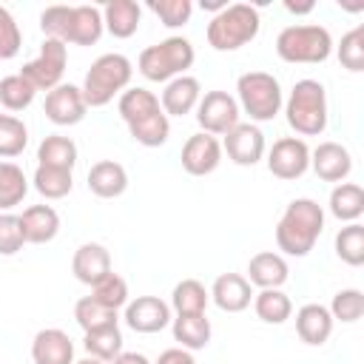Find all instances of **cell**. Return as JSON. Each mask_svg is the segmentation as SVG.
Returning a JSON list of instances; mask_svg holds the SVG:
<instances>
[{
	"mask_svg": "<svg viewBox=\"0 0 364 364\" xmlns=\"http://www.w3.org/2000/svg\"><path fill=\"white\" fill-rule=\"evenodd\" d=\"M128 134H131L134 142H139L145 148H159L171 136V119L165 117V111H156V114H148V117L131 122Z\"/></svg>",
	"mask_w": 364,
	"mask_h": 364,
	"instance_id": "33",
	"label": "cell"
},
{
	"mask_svg": "<svg viewBox=\"0 0 364 364\" xmlns=\"http://www.w3.org/2000/svg\"><path fill=\"white\" fill-rule=\"evenodd\" d=\"M284 117L287 125L299 134V136H318L327 131V91L318 80H299L293 82L287 100H284Z\"/></svg>",
	"mask_w": 364,
	"mask_h": 364,
	"instance_id": "3",
	"label": "cell"
},
{
	"mask_svg": "<svg viewBox=\"0 0 364 364\" xmlns=\"http://www.w3.org/2000/svg\"><path fill=\"white\" fill-rule=\"evenodd\" d=\"M26 236H23V225H20V213H0V256H14L17 250H23Z\"/></svg>",
	"mask_w": 364,
	"mask_h": 364,
	"instance_id": "45",
	"label": "cell"
},
{
	"mask_svg": "<svg viewBox=\"0 0 364 364\" xmlns=\"http://www.w3.org/2000/svg\"><path fill=\"white\" fill-rule=\"evenodd\" d=\"M321 230H324V208L310 196H299L284 208L276 225V247L284 256L301 259L316 247Z\"/></svg>",
	"mask_w": 364,
	"mask_h": 364,
	"instance_id": "1",
	"label": "cell"
},
{
	"mask_svg": "<svg viewBox=\"0 0 364 364\" xmlns=\"http://www.w3.org/2000/svg\"><path fill=\"white\" fill-rule=\"evenodd\" d=\"M222 154H228V159L233 165H242V168H253L256 162L264 159L267 154V142H264V134L259 125L253 122H239L236 128H230L222 139Z\"/></svg>",
	"mask_w": 364,
	"mask_h": 364,
	"instance_id": "11",
	"label": "cell"
},
{
	"mask_svg": "<svg viewBox=\"0 0 364 364\" xmlns=\"http://www.w3.org/2000/svg\"><path fill=\"white\" fill-rule=\"evenodd\" d=\"M148 9L159 17L165 28H182L193 14L191 0H148Z\"/></svg>",
	"mask_w": 364,
	"mask_h": 364,
	"instance_id": "43",
	"label": "cell"
},
{
	"mask_svg": "<svg viewBox=\"0 0 364 364\" xmlns=\"http://www.w3.org/2000/svg\"><path fill=\"white\" fill-rule=\"evenodd\" d=\"M208 293H210V301L222 313H242L253 301V284L242 273H222V276H216V282H213V287Z\"/></svg>",
	"mask_w": 364,
	"mask_h": 364,
	"instance_id": "17",
	"label": "cell"
},
{
	"mask_svg": "<svg viewBox=\"0 0 364 364\" xmlns=\"http://www.w3.org/2000/svg\"><path fill=\"white\" fill-rule=\"evenodd\" d=\"M88 191L100 199H117L128 188V171L117 159H100L88 168Z\"/></svg>",
	"mask_w": 364,
	"mask_h": 364,
	"instance_id": "23",
	"label": "cell"
},
{
	"mask_svg": "<svg viewBox=\"0 0 364 364\" xmlns=\"http://www.w3.org/2000/svg\"><path fill=\"white\" fill-rule=\"evenodd\" d=\"M310 168L324 182H344L353 171V156L341 142H318L310 151Z\"/></svg>",
	"mask_w": 364,
	"mask_h": 364,
	"instance_id": "15",
	"label": "cell"
},
{
	"mask_svg": "<svg viewBox=\"0 0 364 364\" xmlns=\"http://www.w3.org/2000/svg\"><path fill=\"white\" fill-rule=\"evenodd\" d=\"M333 316L324 304L318 301H310V304H301L296 310V333L304 344L310 347H321L327 344V338L333 336Z\"/></svg>",
	"mask_w": 364,
	"mask_h": 364,
	"instance_id": "21",
	"label": "cell"
},
{
	"mask_svg": "<svg viewBox=\"0 0 364 364\" xmlns=\"http://www.w3.org/2000/svg\"><path fill=\"white\" fill-rule=\"evenodd\" d=\"M154 364H196V358H193V353H188L182 347H168L159 353V358Z\"/></svg>",
	"mask_w": 364,
	"mask_h": 364,
	"instance_id": "47",
	"label": "cell"
},
{
	"mask_svg": "<svg viewBox=\"0 0 364 364\" xmlns=\"http://www.w3.org/2000/svg\"><path fill=\"white\" fill-rule=\"evenodd\" d=\"M253 287L259 290H273V287H284V282L290 279V267L287 259L282 253L273 250H262L256 256H250L247 262V276H245Z\"/></svg>",
	"mask_w": 364,
	"mask_h": 364,
	"instance_id": "20",
	"label": "cell"
},
{
	"mask_svg": "<svg viewBox=\"0 0 364 364\" xmlns=\"http://www.w3.org/2000/svg\"><path fill=\"white\" fill-rule=\"evenodd\" d=\"M46 117L54 122V125H77L85 119V100H82V91L80 85H71V82H60L57 88H51L46 94V105H43Z\"/></svg>",
	"mask_w": 364,
	"mask_h": 364,
	"instance_id": "14",
	"label": "cell"
},
{
	"mask_svg": "<svg viewBox=\"0 0 364 364\" xmlns=\"http://www.w3.org/2000/svg\"><path fill=\"white\" fill-rule=\"evenodd\" d=\"M131 77H134V63L125 54H119V51L100 54L91 63V68L85 71V80L80 85L85 105L88 108L108 105L114 97H119L125 88H131Z\"/></svg>",
	"mask_w": 364,
	"mask_h": 364,
	"instance_id": "2",
	"label": "cell"
},
{
	"mask_svg": "<svg viewBox=\"0 0 364 364\" xmlns=\"http://www.w3.org/2000/svg\"><path fill=\"white\" fill-rule=\"evenodd\" d=\"M117 111H119L122 122L131 125V122H136V119H142V117H148V114L162 111V105H159V97H156L154 91H148V88H142V85H134V88H125V91L119 94Z\"/></svg>",
	"mask_w": 364,
	"mask_h": 364,
	"instance_id": "30",
	"label": "cell"
},
{
	"mask_svg": "<svg viewBox=\"0 0 364 364\" xmlns=\"http://www.w3.org/2000/svg\"><path fill=\"white\" fill-rule=\"evenodd\" d=\"M122 318L134 333H159L171 324V304L162 301L159 296H136L122 307Z\"/></svg>",
	"mask_w": 364,
	"mask_h": 364,
	"instance_id": "12",
	"label": "cell"
},
{
	"mask_svg": "<svg viewBox=\"0 0 364 364\" xmlns=\"http://www.w3.org/2000/svg\"><path fill=\"white\" fill-rule=\"evenodd\" d=\"M208 301H210V293L199 279H182L171 290V310L176 316H199L208 310Z\"/></svg>",
	"mask_w": 364,
	"mask_h": 364,
	"instance_id": "29",
	"label": "cell"
},
{
	"mask_svg": "<svg viewBox=\"0 0 364 364\" xmlns=\"http://www.w3.org/2000/svg\"><path fill=\"white\" fill-rule=\"evenodd\" d=\"M28 145V125L14 114H0V159H14Z\"/></svg>",
	"mask_w": 364,
	"mask_h": 364,
	"instance_id": "37",
	"label": "cell"
},
{
	"mask_svg": "<svg viewBox=\"0 0 364 364\" xmlns=\"http://www.w3.org/2000/svg\"><path fill=\"white\" fill-rule=\"evenodd\" d=\"M196 60L193 43L188 37H165L148 48L139 51L136 57V71L148 82H171L173 77H182Z\"/></svg>",
	"mask_w": 364,
	"mask_h": 364,
	"instance_id": "5",
	"label": "cell"
},
{
	"mask_svg": "<svg viewBox=\"0 0 364 364\" xmlns=\"http://www.w3.org/2000/svg\"><path fill=\"white\" fill-rule=\"evenodd\" d=\"M171 333H173V341L176 347L188 350V353H196V350H205L210 344V318L205 313L199 316H176L171 318Z\"/></svg>",
	"mask_w": 364,
	"mask_h": 364,
	"instance_id": "26",
	"label": "cell"
},
{
	"mask_svg": "<svg viewBox=\"0 0 364 364\" xmlns=\"http://www.w3.org/2000/svg\"><path fill=\"white\" fill-rule=\"evenodd\" d=\"M253 310L264 324H284L293 316V301L282 287L273 290H259L253 293Z\"/></svg>",
	"mask_w": 364,
	"mask_h": 364,
	"instance_id": "31",
	"label": "cell"
},
{
	"mask_svg": "<svg viewBox=\"0 0 364 364\" xmlns=\"http://www.w3.org/2000/svg\"><path fill=\"white\" fill-rule=\"evenodd\" d=\"M105 26H102V9L97 6H71V17H68V28H65V46H94L102 37Z\"/></svg>",
	"mask_w": 364,
	"mask_h": 364,
	"instance_id": "22",
	"label": "cell"
},
{
	"mask_svg": "<svg viewBox=\"0 0 364 364\" xmlns=\"http://www.w3.org/2000/svg\"><path fill=\"white\" fill-rule=\"evenodd\" d=\"M267 171L276 179L293 182L310 171V145L301 136H282L267 151Z\"/></svg>",
	"mask_w": 364,
	"mask_h": 364,
	"instance_id": "10",
	"label": "cell"
},
{
	"mask_svg": "<svg viewBox=\"0 0 364 364\" xmlns=\"http://www.w3.org/2000/svg\"><path fill=\"white\" fill-rule=\"evenodd\" d=\"M68 17H71V6H46L40 14V28L48 40H65V28H68Z\"/></svg>",
	"mask_w": 364,
	"mask_h": 364,
	"instance_id": "46",
	"label": "cell"
},
{
	"mask_svg": "<svg viewBox=\"0 0 364 364\" xmlns=\"http://www.w3.org/2000/svg\"><path fill=\"white\" fill-rule=\"evenodd\" d=\"M236 102L239 111L250 117V122H270L282 105H284V94L282 85L273 74L267 71H247L236 80Z\"/></svg>",
	"mask_w": 364,
	"mask_h": 364,
	"instance_id": "7",
	"label": "cell"
},
{
	"mask_svg": "<svg viewBox=\"0 0 364 364\" xmlns=\"http://www.w3.org/2000/svg\"><path fill=\"white\" fill-rule=\"evenodd\" d=\"M74 318H77V324L82 327V333H91V330H102V327H114V324H119L117 310L102 307V304H100L97 299H91V296L77 299V304H74Z\"/></svg>",
	"mask_w": 364,
	"mask_h": 364,
	"instance_id": "36",
	"label": "cell"
},
{
	"mask_svg": "<svg viewBox=\"0 0 364 364\" xmlns=\"http://www.w3.org/2000/svg\"><path fill=\"white\" fill-rule=\"evenodd\" d=\"M111 364H151V361H148V355H142V353H136V350H131V353L122 350Z\"/></svg>",
	"mask_w": 364,
	"mask_h": 364,
	"instance_id": "48",
	"label": "cell"
},
{
	"mask_svg": "<svg viewBox=\"0 0 364 364\" xmlns=\"http://www.w3.org/2000/svg\"><path fill=\"white\" fill-rule=\"evenodd\" d=\"M139 20H142V9L134 0H108L102 6V26L117 40L134 37L139 28Z\"/></svg>",
	"mask_w": 364,
	"mask_h": 364,
	"instance_id": "25",
	"label": "cell"
},
{
	"mask_svg": "<svg viewBox=\"0 0 364 364\" xmlns=\"http://www.w3.org/2000/svg\"><path fill=\"white\" fill-rule=\"evenodd\" d=\"M34 94H37V88L20 71L0 80V105L6 111H23V108H28L34 102Z\"/></svg>",
	"mask_w": 364,
	"mask_h": 364,
	"instance_id": "39",
	"label": "cell"
},
{
	"mask_svg": "<svg viewBox=\"0 0 364 364\" xmlns=\"http://www.w3.org/2000/svg\"><path fill=\"white\" fill-rule=\"evenodd\" d=\"M276 54L293 65H316L333 54V37L318 23H293L279 31Z\"/></svg>",
	"mask_w": 364,
	"mask_h": 364,
	"instance_id": "6",
	"label": "cell"
},
{
	"mask_svg": "<svg viewBox=\"0 0 364 364\" xmlns=\"http://www.w3.org/2000/svg\"><path fill=\"white\" fill-rule=\"evenodd\" d=\"M74 364H105V361H100V358H91V355H88V358H80V361H74Z\"/></svg>",
	"mask_w": 364,
	"mask_h": 364,
	"instance_id": "50",
	"label": "cell"
},
{
	"mask_svg": "<svg viewBox=\"0 0 364 364\" xmlns=\"http://www.w3.org/2000/svg\"><path fill=\"white\" fill-rule=\"evenodd\" d=\"M336 57L347 71H364V26H355L341 37V43L336 46Z\"/></svg>",
	"mask_w": 364,
	"mask_h": 364,
	"instance_id": "42",
	"label": "cell"
},
{
	"mask_svg": "<svg viewBox=\"0 0 364 364\" xmlns=\"http://www.w3.org/2000/svg\"><path fill=\"white\" fill-rule=\"evenodd\" d=\"M26 245H48L60 233V213L51 205H28L20 213Z\"/></svg>",
	"mask_w": 364,
	"mask_h": 364,
	"instance_id": "24",
	"label": "cell"
},
{
	"mask_svg": "<svg viewBox=\"0 0 364 364\" xmlns=\"http://www.w3.org/2000/svg\"><path fill=\"white\" fill-rule=\"evenodd\" d=\"M179 159H182L185 173H191V176H208L222 162V142L216 136L199 131V134H193V136L185 139Z\"/></svg>",
	"mask_w": 364,
	"mask_h": 364,
	"instance_id": "13",
	"label": "cell"
},
{
	"mask_svg": "<svg viewBox=\"0 0 364 364\" xmlns=\"http://www.w3.org/2000/svg\"><path fill=\"white\" fill-rule=\"evenodd\" d=\"M242 111H239V102L236 97H230L228 91H205L199 105H196V122L202 128V134H210V136H225L230 128H236L242 119Z\"/></svg>",
	"mask_w": 364,
	"mask_h": 364,
	"instance_id": "9",
	"label": "cell"
},
{
	"mask_svg": "<svg viewBox=\"0 0 364 364\" xmlns=\"http://www.w3.org/2000/svg\"><path fill=\"white\" fill-rule=\"evenodd\" d=\"M37 165L74 171V165H77V142L71 136H63V134H48L37 148Z\"/></svg>",
	"mask_w": 364,
	"mask_h": 364,
	"instance_id": "28",
	"label": "cell"
},
{
	"mask_svg": "<svg viewBox=\"0 0 364 364\" xmlns=\"http://www.w3.org/2000/svg\"><path fill=\"white\" fill-rule=\"evenodd\" d=\"M336 256L350 267L364 264V225L361 222H350L336 233Z\"/></svg>",
	"mask_w": 364,
	"mask_h": 364,
	"instance_id": "38",
	"label": "cell"
},
{
	"mask_svg": "<svg viewBox=\"0 0 364 364\" xmlns=\"http://www.w3.org/2000/svg\"><path fill=\"white\" fill-rule=\"evenodd\" d=\"M262 28L259 9L250 3H228L219 14L210 17L205 37L213 51H236L256 40Z\"/></svg>",
	"mask_w": 364,
	"mask_h": 364,
	"instance_id": "4",
	"label": "cell"
},
{
	"mask_svg": "<svg viewBox=\"0 0 364 364\" xmlns=\"http://www.w3.org/2000/svg\"><path fill=\"white\" fill-rule=\"evenodd\" d=\"M91 299H97L102 307L119 313V310L131 301V296H128V282H125L119 273L111 270L105 279H100V282L91 287Z\"/></svg>",
	"mask_w": 364,
	"mask_h": 364,
	"instance_id": "40",
	"label": "cell"
},
{
	"mask_svg": "<svg viewBox=\"0 0 364 364\" xmlns=\"http://www.w3.org/2000/svg\"><path fill=\"white\" fill-rule=\"evenodd\" d=\"M28 193V179L17 162L0 159V213L17 208Z\"/></svg>",
	"mask_w": 364,
	"mask_h": 364,
	"instance_id": "32",
	"label": "cell"
},
{
	"mask_svg": "<svg viewBox=\"0 0 364 364\" xmlns=\"http://www.w3.org/2000/svg\"><path fill=\"white\" fill-rule=\"evenodd\" d=\"M23 48V31L14 20V14L0 6V60H14Z\"/></svg>",
	"mask_w": 364,
	"mask_h": 364,
	"instance_id": "44",
	"label": "cell"
},
{
	"mask_svg": "<svg viewBox=\"0 0 364 364\" xmlns=\"http://www.w3.org/2000/svg\"><path fill=\"white\" fill-rule=\"evenodd\" d=\"M330 213L350 225V222H358L361 213H364V188L355 185V182H338L333 191H330V202H327Z\"/></svg>",
	"mask_w": 364,
	"mask_h": 364,
	"instance_id": "27",
	"label": "cell"
},
{
	"mask_svg": "<svg viewBox=\"0 0 364 364\" xmlns=\"http://www.w3.org/2000/svg\"><path fill=\"white\" fill-rule=\"evenodd\" d=\"M65 63H68V46L60 43V40H43L40 46V54L34 60H28L20 74L37 88V91H51L63 82V74H65Z\"/></svg>",
	"mask_w": 364,
	"mask_h": 364,
	"instance_id": "8",
	"label": "cell"
},
{
	"mask_svg": "<svg viewBox=\"0 0 364 364\" xmlns=\"http://www.w3.org/2000/svg\"><path fill=\"white\" fill-rule=\"evenodd\" d=\"M82 347H85V353H88L91 358H100V361L111 364V361L122 353V330H119V324L85 333V336H82Z\"/></svg>",
	"mask_w": 364,
	"mask_h": 364,
	"instance_id": "34",
	"label": "cell"
},
{
	"mask_svg": "<svg viewBox=\"0 0 364 364\" xmlns=\"http://www.w3.org/2000/svg\"><path fill=\"white\" fill-rule=\"evenodd\" d=\"M313 6H316V3H301V6H296V3H290V0L284 3V9H287L290 14H307V11H313Z\"/></svg>",
	"mask_w": 364,
	"mask_h": 364,
	"instance_id": "49",
	"label": "cell"
},
{
	"mask_svg": "<svg viewBox=\"0 0 364 364\" xmlns=\"http://www.w3.org/2000/svg\"><path fill=\"white\" fill-rule=\"evenodd\" d=\"M327 310H330L333 321L353 324V321H358L361 313H364V293H361L358 287H344V290H338V293L333 296V301H330Z\"/></svg>",
	"mask_w": 364,
	"mask_h": 364,
	"instance_id": "41",
	"label": "cell"
},
{
	"mask_svg": "<svg viewBox=\"0 0 364 364\" xmlns=\"http://www.w3.org/2000/svg\"><path fill=\"white\" fill-rule=\"evenodd\" d=\"M31 185H34V191H37L43 199H63V196L71 193L74 176H71V171L37 165V171H34V176H31Z\"/></svg>",
	"mask_w": 364,
	"mask_h": 364,
	"instance_id": "35",
	"label": "cell"
},
{
	"mask_svg": "<svg viewBox=\"0 0 364 364\" xmlns=\"http://www.w3.org/2000/svg\"><path fill=\"white\" fill-rule=\"evenodd\" d=\"M71 273H74L77 282L94 287L100 279H105L111 273V253H108V247L100 245V242H82L74 250Z\"/></svg>",
	"mask_w": 364,
	"mask_h": 364,
	"instance_id": "18",
	"label": "cell"
},
{
	"mask_svg": "<svg viewBox=\"0 0 364 364\" xmlns=\"http://www.w3.org/2000/svg\"><path fill=\"white\" fill-rule=\"evenodd\" d=\"M202 100V85L196 77L191 74H182V77H173L171 82H165L162 94H159V105L165 111V117H185L191 111H196Z\"/></svg>",
	"mask_w": 364,
	"mask_h": 364,
	"instance_id": "16",
	"label": "cell"
},
{
	"mask_svg": "<svg viewBox=\"0 0 364 364\" xmlns=\"http://www.w3.org/2000/svg\"><path fill=\"white\" fill-rule=\"evenodd\" d=\"M34 364H74V341L60 327H46L31 338Z\"/></svg>",
	"mask_w": 364,
	"mask_h": 364,
	"instance_id": "19",
	"label": "cell"
}]
</instances>
